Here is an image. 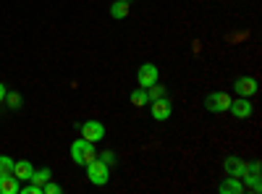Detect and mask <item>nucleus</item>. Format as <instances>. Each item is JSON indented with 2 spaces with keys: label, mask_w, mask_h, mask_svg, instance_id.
<instances>
[{
  "label": "nucleus",
  "mask_w": 262,
  "mask_h": 194,
  "mask_svg": "<svg viewBox=\"0 0 262 194\" xmlns=\"http://www.w3.org/2000/svg\"><path fill=\"white\" fill-rule=\"evenodd\" d=\"M97 158V149H95V142H86L84 137H79L74 144H71V160L76 165H86Z\"/></svg>",
  "instance_id": "nucleus-1"
},
{
  "label": "nucleus",
  "mask_w": 262,
  "mask_h": 194,
  "mask_svg": "<svg viewBox=\"0 0 262 194\" xmlns=\"http://www.w3.org/2000/svg\"><path fill=\"white\" fill-rule=\"evenodd\" d=\"M86 179H90V184L95 186H105L107 181H111V165H105L100 158H95L92 163H86Z\"/></svg>",
  "instance_id": "nucleus-2"
},
{
  "label": "nucleus",
  "mask_w": 262,
  "mask_h": 194,
  "mask_svg": "<svg viewBox=\"0 0 262 194\" xmlns=\"http://www.w3.org/2000/svg\"><path fill=\"white\" fill-rule=\"evenodd\" d=\"M228 105H231V95L228 92H210L205 97V107L210 113H226Z\"/></svg>",
  "instance_id": "nucleus-3"
},
{
  "label": "nucleus",
  "mask_w": 262,
  "mask_h": 194,
  "mask_svg": "<svg viewBox=\"0 0 262 194\" xmlns=\"http://www.w3.org/2000/svg\"><path fill=\"white\" fill-rule=\"evenodd\" d=\"M160 79V71H158V66L155 63H142L139 66V71H137V81H139V87H152Z\"/></svg>",
  "instance_id": "nucleus-4"
},
{
  "label": "nucleus",
  "mask_w": 262,
  "mask_h": 194,
  "mask_svg": "<svg viewBox=\"0 0 262 194\" xmlns=\"http://www.w3.org/2000/svg\"><path fill=\"white\" fill-rule=\"evenodd\" d=\"M79 132H81V137H84L86 142H100V139H105V126H102L100 121H95V118H92V121H84Z\"/></svg>",
  "instance_id": "nucleus-5"
},
{
  "label": "nucleus",
  "mask_w": 262,
  "mask_h": 194,
  "mask_svg": "<svg viewBox=\"0 0 262 194\" xmlns=\"http://www.w3.org/2000/svg\"><path fill=\"white\" fill-rule=\"evenodd\" d=\"M242 184H244V191H254V194H259V191H262V184H259V163H257V160H254V163H249L247 176L242 179Z\"/></svg>",
  "instance_id": "nucleus-6"
},
{
  "label": "nucleus",
  "mask_w": 262,
  "mask_h": 194,
  "mask_svg": "<svg viewBox=\"0 0 262 194\" xmlns=\"http://www.w3.org/2000/svg\"><path fill=\"white\" fill-rule=\"evenodd\" d=\"M233 92L238 97H254L257 95V79L254 76H238L233 81Z\"/></svg>",
  "instance_id": "nucleus-7"
},
{
  "label": "nucleus",
  "mask_w": 262,
  "mask_h": 194,
  "mask_svg": "<svg viewBox=\"0 0 262 194\" xmlns=\"http://www.w3.org/2000/svg\"><path fill=\"white\" fill-rule=\"evenodd\" d=\"M173 116V105H170V100L163 95V97H158V100H152V118L155 121H168Z\"/></svg>",
  "instance_id": "nucleus-8"
},
{
  "label": "nucleus",
  "mask_w": 262,
  "mask_h": 194,
  "mask_svg": "<svg viewBox=\"0 0 262 194\" xmlns=\"http://www.w3.org/2000/svg\"><path fill=\"white\" fill-rule=\"evenodd\" d=\"M247 168H249V163H247V160H242V158H236V155L226 158V176L244 179V176H247Z\"/></svg>",
  "instance_id": "nucleus-9"
},
{
  "label": "nucleus",
  "mask_w": 262,
  "mask_h": 194,
  "mask_svg": "<svg viewBox=\"0 0 262 194\" xmlns=\"http://www.w3.org/2000/svg\"><path fill=\"white\" fill-rule=\"evenodd\" d=\"M228 111L236 116V118H249L252 113H254V107H252V102H249V97H231V105H228Z\"/></svg>",
  "instance_id": "nucleus-10"
},
{
  "label": "nucleus",
  "mask_w": 262,
  "mask_h": 194,
  "mask_svg": "<svg viewBox=\"0 0 262 194\" xmlns=\"http://www.w3.org/2000/svg\"><path fill=\"white\" fill-rule=\"evenodd\" d=\"M217 191H221V194H244V184H242V179L226 176L221 181V186H217Z\"/></svg>",
  "instance_id": "nucleus-11"
},
{
  "label": "nucleus",
  "mask_w": 262,
  "mask_h": 194,
  "mask_svg": "<svg viewBox=\"0 0 262 194\" xmlns=\"http://www.w3.org/2000/svg\"><path fill=\"white\" fill-rule=\"evenodd\" d=\"M0 194H21V181L13 174L0 176Z\"/></svg>",
  "instance_id": "nucleus-12"
},
{
  "label": "nucleus",
  "mask_w": 262,
  "mask_h": 194,
  "mask_svg": "<svg viewBox=\"0 0 262 194\" xmlns=\"http://www.w3.org/2000/svg\"><path fill=\"white\" fill-rule=\"evenodd\" d=\"M32 174H34V165H32L29 160H16V165H13V176H16L18 181H29Z\"/></svg>",
  "instance_id": "nucleus-13"
},
{
  "label": "nucleus",
  "mask_w": 262,
  "mask_h": 194,
  "mask_svg": "<svg viewBox=\"0 0 262 194\" xmlns=\"http://www.w3.org/2000/svg\"><path fill=\"white\" fill-rule=\"evenodd\" d=\"M111 16L118 18V21L126 18V16H128V0H116V3L111 6Z\"/></svg>",
  "instance_id": "nucleus-14"
},
{
  "label": "nucleus",
  "mask_w": 262,
  "mask_h": 194,
  "mask_svg": "<svg viewBox=\"0 0 262 194\" xmlns=\"http://www.w3.org/2000/svg\"><path fill=\"white\" fill-rule=\"evenodd\" d=\"M128 100H131V105H137V107H144V105H149V97H147V90H144V87L134 90V92L128 95Z\"/></svg>",
  "instance_id": "nucleus-15"
},
{
  "label": "nucleus",
  "mask_w": 262,
  "mask_h": 194,
  "mask_svg": "<svg viewBox=\"0 0 262 194\" xmlns=\"http://www.w3.org/2000/svg\"><path fill=\"white\" fill-rule=\"evenodd\" d=\"M50 179H53V170H50V168H39V170H34V174H32V179H29V181H34V184H39V186H42V184L50 181Z\"/></svg>",
  "instance_id": "nucleus-16"
},
{
  "label": "nucleus",
  "mask_w": 262,
  "mask_h": 194,
  "mask_svg": "<svg viewBox=\"0 0 262 194\" xmlns=\"http://www.w3.org/2000/svg\"><path fill=\"white\" fill-rule=\"evenodd\" d=\"M165 92H168V90L163 87L160 81H155V84H152V87H147V97H149V102H152V100H158V97H163Z\"/></svg>",
  "instance_id": "nucleus-17"
},
{
  "label": "nucleus",
  "mask_w": 262,
  "mask_h": 194,
  "mask_svg": "<svg viewBox=\"0 0 262 194\" xmlns=\"http://www.w3.org/2000/svg\"><path fill=\"white\" fill-rule=\"evenodd\" d=\"M3 102H8L11 111H18V107L24 105V100H21V95H18V92H6V100H3Z\"/></svg>",
  "instance_id": "nucleus-18"
},
{
  "label": "nucleus",
  "mask_w": 262,
  "mask_h": 194,
  "mask_svg": "<svg viewBox=\"0 0 262 194\" xmlns=\"http://www.w3.org/2000/svg\"><path fill=\"white\" fill-rule=\"evenodd\" d=\"M13 165H16V160H13V158H8V155H0V176L13 174Z\"/></svg>",
  "instance_id": "nucleus-19"
},
{
  "label": "nucleus",
  "mask_w": 262,
  "mask_h": 194,
  "mask_svg": "<svg viewBox=\"0 0 262 194\" xmlns=\"http://www.w3.org/2000/svg\"><path fill=\"white\" fill-rule=\"evenodd\" d=\"M42 194H60V184H55L53 179L42 184Z\"/></svg>",
  "instance_id": "nucleus-20"
},
{
  "label": "nucleus",
  "mask_w": 262,
  "mask_h": 194,
  "mask_svg": "<svg viewBox=\"0 0 262 194\" xmlns=\"http://www.w3.org/2000/svg\"><path fill=\"white\" fill-rule=\"evenodd\" d=\"M97 158H100L105 165H116V153H111V149H105V153H100Z\"/></svg>",
  "instance_id": "nucleus-21"
},
{
  "label": "nucleus",
  "mask_w": 262,
  "mask_h": 194,
  "mask_svg": "<svg viewBox=\"0 0 262 194\" xmlns=\"http://www.w3.org/2000/svg\"><path fill=\"white\" fill-rule=\"evenodd\" d=\"M21 194H42V186L34 184V181H29L27 186H21Z\"/></svg>",
  "instance_id": "nucleus-22"
},
{
  "label": "nucleus",
  "mask_w": 262,
  "mask_h": 194,
  "mask_svg": "<svg viewBox=\"0 0 262 194\" xmlns=\"http://www.w3.org/2000/svg\"><path fill=\"white\" fill-rule=\"evenodd\" d=\"M6 92H8V90H6V84H3V81H0V102H3V100H6Z\"/></svg>",
  "instance_id": "nucleus-23"
},
{
  "label": "nucleus",
  "mask_w": 262,
  "mask_h": 194,
  "mask_svg": "<svg viewBox=\"0 0 262 194\" xmlns=\"http://www.w3.org/2000/svg\"><path fill=\"white\" fill-rule=\"evenodd\" d=\"M128 3H131V0H128Z\"/></svg>",
  "instance_id": "nucleus-24"
}]
</instances>
